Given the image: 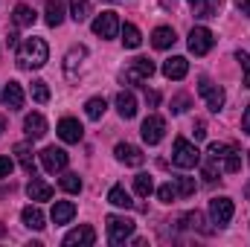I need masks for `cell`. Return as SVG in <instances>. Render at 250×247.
<instances>
[{"label":"cell","mask_w":250,"mask_h":247,"mask_svg":"<svg viewBox=\"0 0 250 247\" xmlns=\"http://www.w3.org/2000/svg\"><path fill=\"white\" fill-rule=\"evenodd\" d=\"M209 215L218 227H227L230 218H233V201L230 198H212L209 201Z\"/></svg>","instance_id":"11"},{"label":"cell","mask_w":250,"mask_h":247,"mask_svg":"<svg viewBox=\"0 0 250 247\" xmlns=\"http://www.w3.org/2000/svg\"><path fill=\"white\" fill-rule=\"evenodd\" d=\"M12 169H15V163H12L9 157H0V178H9Z\"/></svg>","instance_id":"40"},{"label":"cell","mask_w":250,"mask_h":247,"mask_svg":"<svg viewBox=\"0 0 250 247\" xmlns=\"http://www.w3.org/2000/svg\"><path fill=\"white\" fill-rule=\"evenodd\" d=\"M93 242H96V233H93V227H87V224H84V227H76V230H70V233L64 236V245L67 247H76V245L90 247Z\"/></svg>","instance_id":"14"},{"label":"cell","mask_w":250,"mask_h":247,"mask_svg":"<svg viewBox=\"0 0 250 247\" xmlns=\"http://www.w3.org/2000/svg\"><path fill=\"white\" fill-rule=\"evenodd\" d=\"M172 163H175L178 169H195V166L201 163V151H198L189 140L178 137L175 145H172Z\"/></svg>","instance_id":"2"},{"label":"cell","mask_w":250,"mask_h":247,"mask_svg":"<svg viewBox=\"0 0 250 247\" xmlns=\"http://www.w3.org/2000/svg\"><path fill=\"white\" fill-rule=\"evenodd\" d=\"M67 151L64 148H56V145H47L44 151H41V163H44V169L50 172V175H56V172H64L67 169Z\"/></svg>","instance_id":"10"},{"label":"cell","mask_w":250,"mask_h":247,"mask_svg":"<svg viewBox=\"0 0 250 247\" xmlns=\"http://www.w3.org/2000/svg\"><path fill=\"white\" fill-rule=\"evenodd\" d=\"M108 3H120V0H108Z\"/></svg>","instance_id":"48"},{"label":"cell","mask_w":250,"mask_h":247,"mask_svg":"<svg viewBox=\"0 0 250 247\" xmlns=\"http://www.w3.org/2000/svg\"><path fill=\"white\" fill-rule=\"evenodd\" d=\"M70 15H73L76 23L87 21V15H90V0H70Z\"/></svg>","instance_id":"32"},{"label":"cell","mask_w":250,"mask_h":247,"mask_svg":"<svg viewBox=\"0 0 250 247\" xmlns=\"http://www.w3.org/2000/svg\"><path fill=\"white\" fill-rule=\"evenodd\" d=\"M108 201H111L114 206H123V209H131V206H134V201H131V195L125 192L123 186H114V189L108 192Z\"/></svg>","instance_id":"30"},{"label":"cell","mask_w":250,"mask_h":247,"mask_svg":"<svg viewBox=\"0 0 250 247\" xmlns=\"http://www.w3.org/2000/svg\"><path fill=\"white\" fill-rule=\"evenodd\" d=\"M236 6L242 9V15H248L250 18V0H236Z\"/></svg>","instance_id":"44"},{"label":"cell","mask_w":250,"mask_h":247,"mask_svg":"<svg viewBox=\"0 0 250 247\" xmlns=\"http://www.w3.org/2000/svg\"><path fill=\"white\" fill-rule=\"evenodd\" d=\"M15 154H18L21 169L32 178V175H35V151H32V145H29V143H18V145H15Z\"/></svg>","instance_id":"17"},{"label":"cell","mask_w":250,"mask_h":247,"mask_svg":"<svg viewBox=\"0 0 250 247\" xmlns=\"http://www.w3.org/2000/svg\"><path fill=\"white\" fill-rule=\"evenodd\" d=\"M187 73H189V62L184 59V56H172L169 62H163V76L172 79V82L187 79Z\"/></svg>","instance_id":"15"},{"label":"cell","mask_w":250,"mask_h":247,"mask_svg":"<svg viewBox=\"0 0 250 247\" xmlns=\"http://www.w3.org/2000/svg\"><path fill=\"white\" fill-rule=\"evenodd\" d=\"M192 134H195V140H204V137H207V125L198 120V123H195V128H192Z\"/></svg>","instance_id":"42"},{"label":"cell","mask_w":250,"mask_h":247,"mask_svg":"<svg viewBox=\"0 0 250 247\" xmlns=\"http://www.w3.org/2000/svg\"><path fill=\"white\" fill-rule=\"evenodd\" d=\"M218 175H221V169L215 172V160H212L209 166H204V181H207V184H215V181H218Z\"/></svg>","instance_id":"39"},{"label":"cell","mask_w":250,"mask_h":247,"mask_svg":"<svg viewBox=\"0 0 250 247\" xmlns=\"http://www.w3.org/2000/svg\"><path fill=\"white\" fill-rule=\"evenodd\" d=\"M146 102H148V105H157V102H160V93H157V90H146Z\"/></svg>","instance_id":"43"},{"label":"cell","mask_w":250,"mask_h":247,"mask_svg":"<svg viewBox=\"0 0 250 247\" xmlns=\"http://www.w3.org/2000/svg\"><path fill=\"white\" fill-rule=\"evenodd\" d=\"M195 189H198L195 178H178V195L189 198V195H195Z\"/></svg>","instance_id":"36"},{"label":"cell","mask_w":250,"mask_h":247,"mask_svg":"<svg viewBox=\"0 0 250 247\" xmlns=\"http://www.w3.org/2000/svg\"><path fill=\"white\" fill-rule=\"evenodd\" d=\"M198 93L207 99V108L212 111V114H218L221 108H224V87H218V84H212L209 79H201V84H198Z\"/></svg>","instance_id":"7"},{"label":"cell","mask_w":250,"mask_h":247,"mask_svg":"<svg viewBox=\"0 0 250 247\" xmlns=\"http://www.w3.org/2000/svg\"><path fill=\"white\" fill-rule=\"evenodd\" d=\"M236 62L242 64V70H245V87H250V56L239 50V53H236Z\"/></svg>","instance_id":"38"},{"label":"cell","mask_w":250,"mask_h":247,"mask_svg":"<svg viewBox=\"0 0 250 247\" xmlns=\"http://www.w3.org/2000/svg\"><path fill=\"white\" fill-rule=\"evenodd\" d=\"M140 134H143V140H146L148 145H157V143L163 140V134H166V120L157 117V114L146 117V120H143V128H140Z\"/></svg>","instance_id":"8"},{"label":"cell","mask_w":250,"mask_h":247,"mask_svg":"<svg viewBox=\"0 0 250 247\" xmlns=\"http://www.w3.org/2000/svg\"><path fill=\"white\" fill-rule=\"evenodd\" d=\"M181 224H187L192 230H198V233H204V236H209L212 230L207 227V221H204V215L201 212H187V215H181Z\"/></svg>","instance_id":"28"},{"label":"cell","mask_w":250,"mask_h":247,"mask_svg":"<svg viewBox=\"0 0 250 247\" xmlns=\"http://www.w3.org/2000/svg\"><path fill=\"white\" fill-rule=\"evenodd\" d=\"M154 76V62H148V59H134V62L125 67L123 73V82H128V84H143V82H148Z\"/></svg>","instance_id":"5"},{"label":"cell","mask_w":250,"mask_h":247,"mask_svg":"<svg viewBox=\"0 0 250 247\" xmlns=\"http://www.w3.org/2000/svg\"><path fill=\"white\" fill-rule=\"evenodd\" d=\"M32 99H35L38 105H47V102H50V87H47V82H32Z\"/></svg>","instance_id":"35"},{"label":"cell","mask_w":250,"mask_h":247,"mask_svg":"<svg viewBox=\"0 0 250 247\" xmlns=\"http://www.w3.org/2000/svg\"><path fill=\"white\" fill-rule=\"evenodd\" d=\"M47 26H62L64 21V3L62 0H47Z\"/></svg>","instance_id":"26"},{"label":"cell","mask_w":250,"mask_h":247,"mask_svg":"<svg viewBox=\"0 0 250 247\" xmlns=\"http://www.w3.org/2000/svg\"><path fill=\"white\" fill-rule=\"evenodd\" d=\"M134 192H137L140 198H148V195L154 192V181H151V175H137V178H134Z\"/></svg>","instance_id":"33"},{"label":"cell","mask_w":250,"mask_h":247,"mask_svg":"<svg viewBox=\"0 0 250 247\" xmlns=\"http://www.w3.org/2000/svg\"><path fill=\"white\" fill-rule=\"evenodd\" d=\"M175 41H178V35H175L172 26H157L151 32V47L154 50H169V47H175Z\"/></svg>","instance_id":"16"},{"label":"cell","mask_w":250,"mask_h":247,"mask_svg":"<svg viewBox=\"0 0 250 247\" xmlns=\"http://www.w3.org/2000/svg\"><path fill=\"white\" fill-rule=\"evenodd\" d=\"M23 131H26V137L41 140V137L47 134V120H44L41 114H26V120H23Z\"/></svg>","instance_id":"20"},{"label":"cell","mask_w":250,"mask_h":247,"mask_svg":"<svg viewBox=\"0 0 250 247\" xmlns=\"http://www.w3.org/2000/svg\"><path fill=\"white\" fill-rule=\"evenodd\" d=\"M59 184H62V189H64V192H70V195H79V192H82V178H79V175H73V172H67Z\"/></svg>","instance_id":"34"},{"label":"cell","mask_w":250,"mask_h":247,"mask_svg":"<svg viewBox=\"0 0 250 247\" xmlns=\"http://www.w3.org/2000/svg\"><path fill=\"white\" fill-rule=\"evenodd\" d=\"M105 99L102 96H93V99H87V105H84V114L90 117V120H102L105 117Z\"/></svg>","instance_id":"31"},{"label":"cell","mask_w":250,"mask_h":247,"mask_svg":"<svg viewBox=\"0 0 250 247\" xmlns=\"http://www.w3.org/2000/svg\"><path fill=\"white\" fill-rule=\"evenodd\" d=\"M3 131H6V120H3V117H0V134H3Z\"/></svg>","instance_id":"47"},{"label":"cell","mask_w":250,"mask_h":247,"mask_svg":"<svg viewBox=\"0 0 250 247\" xmlns=\"http://www.w3.org/2000/svg\"><path fill=\"white\" fill-rule=\"evenodd\" d=\"M195 18H215L221 9V0H189Z\"/></svg>","instance_id":"23"},{"label":"cell","mask_w":250,"mask_h":247,"mask_svg":"<svg viewBox=\"0 0 250 247\" xmlns=\"http://www.w3.org/2000/svg\"><path fill=\"white\" fill-rule=\"evenodd\" d=\"M212 47H215V35L207 26H192V32H189V53L207 56Z\"/></svg>","instance_id":"6"},{"label":"cell","mask_w":250,"mask_h":247,"mask_svg":"<svg viewBox=\"0 0 250 247\" xmlns=\"http://www.w3.org/2000/svg\"><path fill=\"white\" fill-rule=\"evenodd\" d=\"M50 59V47L44 38H26L23 44H18V67L21 70H38Z\"/></svg>","instance_id":"1"},{"label":"cell","mask_w":250,"mask_h":247,"mask_svg":"<svg viewBox=\"0 0 250 247\" xmlns=\"http://www.w3.org/2000/svg\"><path fill=\"white\" fill-rule=\"evenodd\" d=\"M6 44H9V47H18V35H15V32H9V38H6Z\"/></svg>","instance_id":"46"},{"label":"cell","mask_w":250,"mask_h":247,"mask_svg":"<svg viewBox=\"0 0 250 247\" xmlns=\"http://www.w3.org/2000/svg\"><path fill=\"white\" fill-rule=\"evenodd\" d=\"M87 56V50L84 47H73L70 53H67V62H64V70H67V76L70 79H76V64H82V59Z\"/></svg>","instance_id":"29"},{"label":"cell","mask_w":250,"mask_h":247,"mask_svg":"<svg viewBox=\"0 0 250 247\" xmlns=\"http://www.w3.org/2000/svg\"><path fill=\"white\" fill-rule=\"evenodd\" d=\"M242 128H245V134H250V105L245 111V117H242Z\"/></svg>","instance_id":"45"},{"label":"cell","mask_w":250,"mask_h":247,"mask_svg":"<svg viewBox=\"0 0 250 247\" xmlns=\"http://www.w3.org/2000/svg\"><path fill=\"white\" fill-rule=\"evenodd\" d=\"M56 131H59V137H62L64 143H82V137H84L82 123H79V120H73V117H64Z\"/></svg>","instance_id":"13"},{"label":"cell","mask_w":250,"mask_h":247,"mask_svg":"<svg viewBox=\"0 0 250 247\" xmlns=\"http://www.w3.org/2000/svg\"><path fill=\"white\" fill-rule=\"evenodd\" d=\"M12 21H15V26H32V23H35V9L26 6V3H18Z\"/></svg>","instance_id":"25"},{"label":"cell","mask_w":250,"mask_h":247,"mask_svg":"<svg viewBox=\"0 0 250 247\" xmlns=\"http://www.w3.org/2000/svg\"><path fill=\"white\" fill-rule=\"evenodd\" d=\"M21 218H23V224H26L29 230H44V227H47V224H44V212H41L38 206H23Z\"/></svg>","instance_id":"24"},{"label":"cell","mask_w":250,"mask_h":247,"mask_svg":"<svg viewBox=\"0 0 250 247\" xmlns=\"http://www.w3.org/2000/svg\"><path fill=\"white\" fill-rule=\"evenodd\" d=\"M114 154H117V160L125 163V166H143V163H146V154H143L137 145H131V143H120V145L114 148Z\"/></svg>","instance_id":"12"},{"label":"cell","mask_w":250,"mask_h":247,"mask_svg":"<svg viewBox=\"0 0 250 247\" xmlns=\"http://www.w3.org/2000/svg\"><path fill=\"white\" fill-rule=\"evenodd\" d=\"M117 111H120L123 120H134L137 117V99H134L131 90H120L117 93Z\"/></svg>","instance_id":"18"},{"label":"cell","mask_w":250,"mask_h":247,"mask_svg":"<svg viewBox=\"0 0 250 247\" xmlns=\"http://www.w3.org/2000/svg\"><path fill=\"white\" fill-rule=\"evenodd\" d=\"M209 160L215 163H224V172H239L242 169V157L233 145H224V143H212L209 145Z\"/></svg>","instance_id":"4"},{"label":"cell","mask_w":250,"mask_h":247,"mask_svg":"<svg viewBox=\"0 0 250 247\" xmlns=\"http://www.w3.org/2000/svg\"><path fill=\"white\" fill-rule=\"evenodd\" d=\"M93 32H96L99 38H117V32H120V18H117V12H102V15H96V18H93Z\"/></svg>","instance_id":"9"},{"label":"cell","mask_w":250,"mask_h":247,"mask_svg":"<svg viewBox=\"0 0 250 247\" xmlns=\"http://www.w3.org/2000/svg\"><path fill=\"white\" fill-rule=\"evenodd\" d=\"M26 195H29V201H50L53 198V186L32 175V181L26 184Z\"/></svg>","instance_id":"21"},{"label":"cell","mask_w":250,"mask_h":247,"mask_svg":"<svg viewBox=\"0 0 250 247\" xmlns=\"http://www.w3.org/2000/svg\"><path fill=\"white\" fill-rule=\"evenodd\" d=\"M105 224H108V242L111 245H125L131 236H134V221L131 218H125V215H108L105 218Z\"/></svg>","instance_id":"3"},{"label":"cell","mask_w":250,"mask_h":247,"mask_svg":"<svg viewBox=\"0 0 250 247\" xmlns=\"http://www.w3.org/2000/svg\"><path fill=\"white\" fill-rule=\"evenodd\" d=\"M3 102H6L9 111H21V108H23V90H21L18 82H9V84L3 87Z\"/></svg>","instance_id":"19"},{"label":"cell","mask_w":250,"mask_h":247,"mask_svg":"<svg viewBox=\"0 0 250 247\" xmlns=\"http://www.w3.org/2000/svg\"><path fill=\"white\" fill-rule=\"evenodd\" d=\"M73 215H76V204H70V201H56V206H53V212H50V218H53L56 227H59V224H70Z\"/></svg>","instance_id":"22"},{"label":"cell","mask_w":250,"mask_h":247,"mask_svg":"<svg viewBox=\"0 0 250 247\" xmlns=\"http://www.w3.org/2000/svg\"><path fill=\"white\" fill-rule=\"evenodd\" d=\"M187 105H189V96H178V99L172 102V111H175V114H184Z\"/></svg>","instance_id":"41"},{"label":"cell","mask_w":250,"mask_h":247,"mask_svg":"<svg viewBox=\"0 0 250 247\" xmlns=\"http://www.w3.org/2000/svg\"><path fill=\"white\" fill-rule=\"evenodd\" d=\"M157 198H160L163 204H172V201L178 198V186H172V184H163L160 189H157Z\"/></svg>","instance_id":"37"},{"label":"cell","mask_w":250,"mask_h":247,"mask_svg":"<svg viewBox=\"0 0 250 247\" xmlns=\"http://www.w3.org/2000/svg\"><path fill=\"white\" fill-rule=\"evenodd\" d=\"M120 32H123V44L128 47V50H137V47L143 44V35H140V29H137L134 23H125V26H120Z\"/></svg>","instance_id":"27"}]
</instances>
